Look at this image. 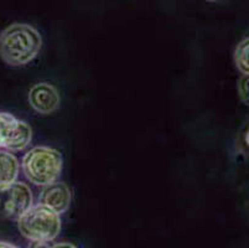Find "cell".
Instances as JSON below:
<instances>
[{
	"label": "cell",
	"instance_id": "11",
	"mask_svg": "<svg viewBox=\"0 0 249 248\" xmlns=\"http://www.w3.org/2000/svg\"><path fill=\"white\" fill-rule=\"evenodd\" d=\"M0 247H17L11 242H6V241H0Z\"/></svg>",
	"mask_w": 249,
	"mask_h": 248
},
{
	"label": "cell",
	"instance_id": "12",
	"mask_svg": "<svg viewBox=\"0 0 249 248\" xmlns=\"http://www.w3.org/2000/svg\"><path fill=\"white\" fill-rule=\"evenodd\" d=\"M246 142H247V144L249 145V131H248V133H247V135H246Z\"/></svg>",
	"mask_w": 249,
	"mask_h": 248
},
{
	"label": "cell",
	"instance_id": "10",
	"mask_svg": "<svg viewBox=\"0 0 249 248\" xmlns=\"http://www.w3.org/2000/svg\"><path fill=\"white\" fill-rule=\"evenodd\" d=\"M239 92H241L242 98H243L244 101H249V76H246L241 81Z\"/></svg>",
	"mask_w": 249,
	"mask_h": 248
},
{
	"label": "cell",
	"instance_id": "13",
	"mask_svg": "<svg viewBox=\"0 0 249 248\" xmlns=\"http://www.w3.org/2000/svg\"><path fill=\"white\" fill-rule=\"evenodd\" d=\"M208 1H216V0H208Z\"/></svg>",
	"mask_w": 249,
	"mask_h": 248
},
{
	"label": "cell",
	"instance_id": "6",
	"mask_svg": "<svg viewBox=\"0 0 249 248\" xmlns=\"http://www.w3.org/2000/svg\"><path fill=\"white\" fill-rule=\"evenodd\" d=\"M29 103L40 114H51L60 107V93L51 83L40 82L31 87L29 92Z\"/></svg>",
	"mask_w": 249,
	"mask_h": 248
},
{
	"label": "cell",
	"instance_id": "3",
	"mask_svg": "<svg viewBox=\"0 0 249 248\" xmlns=\"http://www.w3.org/2000/svg\"><path fill=\"white\" fill-rule=\"evenodd\" d=\"M63 168V159L58 150L50 147H35L25 154L21 169L25 177L36 186L55 183Z\"/></svg>",
	"mask_w": 249,
	"mask_h": 248
},
{
	"label": "cell",
	"instance_id": "8",
	"mask_svg": "<svg viewBox=\"0 0 249 248\" xmlns=\"http://www.w3.org/2000/svg\"><path fill=\"white\" fill-rule=\"evenodd\" d=\"M19 175V161L8 150H0V190L15 183Z\"/></svg>",
	"mask_w": 249,
	"mask_h": 248
},
{
	"label": "cell",
	"instance_id": "4",
	"mask_svg": "<svg viewBox=\"0 0 249 248\" xmlns=\"http://www.w3.org/2000/svg\"><path fill=\"white\" fill-rule=\"evenodd\" d=\"M33 139L30 124L8 112H0V150L20 152Z\"/></svg>",
	"mask_w": 249,
	"mask_h": 248
},
{
	"label": "cell",
	"instance_id": "1",
	"mask_svg": "<svg viewBox=\"0 0 249 248\" xmlns=\"http://www.w3.org/2000/svg\"><path fill=\"white\" fill-rule=\"evenodd\" d=\"M41 47V35L29 24L14 22L0 33V57L13 67L28 65Z\"/></svg>",
	"mask_w": 249,
	"mask_h": 248
},
{
	"label": "cell",
	"instance_id": "7",
	"mask_svg": "<svg viewBox=\"0 0 249 248\" xmlns=\"http://www.w3.org/2000/svg\"><path fill=\"white\" fill-rule=\"evenodd\" d=\"M72 201V192L69 185L65 183L49 184L44 186L40 194V204L45 205L58 215L65 213L70 209Z\"/></svg>",
	"mask_w": 249,
	"mask_h": 248
},
{
	"label": "cell",
	"instance_id": "5",
	"mask_svg": "<svg viewBox=\"0 0 249 248\" xmlns=\"http://www.w3.org/2000/svg\"><path fill=\"white\" fill-rule=\"evenodd\" d=\"M33 205V191L25 183L15 181L0 190V217L18 221Z\"/></svg>",
	"mask_w": 249,
	"mask_h": 248
},
{
	"label": "cell",
	"instance_id": "9",
	"mask_svg": "<svg viewBox=\"0 0 249 248\" xmlns=\"http://www.w3.org/2000/svg\"><path fill=\"white\" fill-rule=\"evenodd\" d=\"M234 62L242 74L249 76V38L242 40L235 47Z\"/></svg>",
	"mask_w": 249,
	"mask_h": 248
},
{
	"label": "cell",
	"instance_id": "2",
	"mask_svg": "<svg viewBox=\"0 0 249 248\" xmlns=\"http://www.w3.org/2000/svg\"><path fill=\"white\" fill-rule=\"evenodd\" d=\"M18 229L22 237L40 247L60 235L61 218L57 212L38 202L18 218Z\"/></svg>",
	"mask_w": 249,
	"mask_h": 248
}]
</instances>
